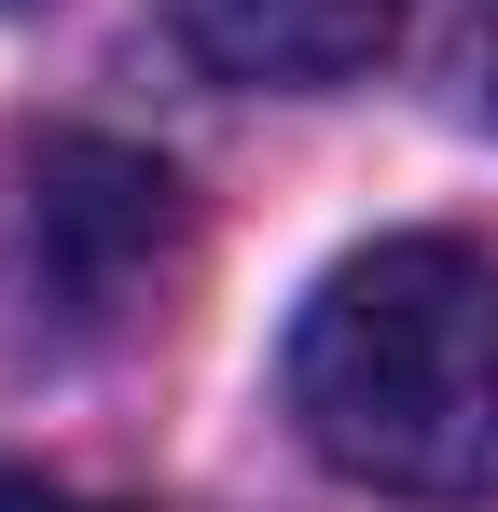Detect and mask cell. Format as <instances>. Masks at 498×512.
Returning a JSON list of instances; mask_svg holds the SVG:
<instances>
[{
    "label": "cell",
    "mask_w": 498,
    "mask_h": 512,
    "mask_svg": "<svg viewBox=\"0 0 498 512\" xmlns=\"http://www.w3.org/2000/svg\"><path fill=\"white\" fill-rule=\"evenodd\" d=\"M291 429L374 499H498V236H374L291 319Z\"/></svg>",
    "instance_id": "cell-1"
},
{
    "label": "cell",
    "mask_w": 498,
    "mask_h": 512,
    "mask_svg": "<svg viewBox=\"0 0 498 512\" xmlns=\"http://www.w3.org/2000/svg\"><path fill=\"white\" fill-rule=\"evenodd\" d=\"M194 263V208L153 153L125 139H28L0 167V360H111L125 333H153L166 291Z\"/></svg>",
    "instance_id": "cell-2"
},
{
    "label": "cell",
    "mask_w": 498,
    "mask_h": 512,
    "mask_svg": "<svg viewBox=\"0 0 498 512\" xmlns=\"http://www.w3.org/2000/svg\"><path fill=\"white\" fill-rule=\"evenodd\" d=\"M166 14L222 84H277V97L360 84L402 42V0H166Z\"/></svg>",
    "instance_id": "cell-3"
},
{
    "label": "cell",
    "mask_w": 498,
    "mask_h": 512,
    "mask_svg": "<svg viewBox=\"0 0 498 512\" xmlns=\"http://www.w3.org/2000/svg\"><path fill=\"white\" fill-rule=\"evenodd\" d=\"M0 512H97V499H70V485H42V471H0Z\"/></svg>",
    "instance_id": "cell-4"
},
{
    "label": "cell",
    "mask_w": 498,
    "mask_h": 512,
    "mask_svg": "<svg viewBox=\"0 0 498 512\" xmlns=\"http://www.w3.org/2000/svg\"><path fill=\"white\" fill-rule=\"evenodd\" d=\"M471 84H485V111H498V0H485V28H471Z\"/></svg>",
    "instance_id": "cell-5"
}]
</instances>
